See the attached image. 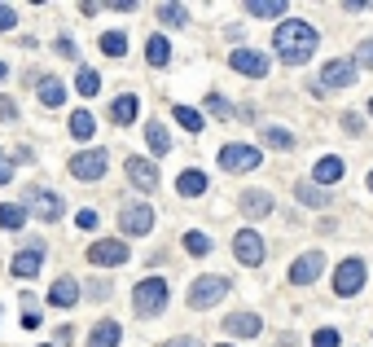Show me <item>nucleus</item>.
Listing matches in <instances>:
<instances>
[{"label":"nucleus","mask_w":373,"mask_h":347,"mask_svg":"<svg viewBox=\"0 0 373 347\" xmlns=\"http://www.w3.org/2000/svg\"><path fill=\"white\" fill-rule=\"evenodd\" d=\"M246 13H251V18H281V13H286V0H251Z\"/></svg>","instance_id":"obj_32"},{"label":"nucleus","mask_w":373,"mask_h":347,"mask_svg":"<svg viewBox=\"0 0 373 347\" xmlns=\"http://www.w3.org/2000/svg\"><path fill=\"white\" fill-rule=\"evenodd\" d=\"M163 347H198V339H189V334H176V339H167Z\"/></svg>","instance_id":"obj_43"},{"label":"nucleus","mask_w":373,"mask_h":347,"mask_svg":"<svg viewBox=\"0 0 373 347\" xmlns=\"http://www.w3.org/2000/svg\"><path fill=\"white\" fill-rule=\"evenodd\" d=\"M369 193H373V172H369Z\"/></svg>","instance_id":"obj_47"},{"label":"nucleus","mask_w":373,"mask_h":347,"mask_svg":"<svg viewBox=\"0 0 373 347\" xmlns=\"http://www.w3.org/2000/svg\"><path fill=\"white\" fill-rule=\"evenodd\" d=\"M40 347H53V343H40Z\"/></svg>","instance_id":"obj_50"},{"label":"nucleus","mask_w":373,"mask_h":347,"mask_svg":"<svg viewBox=\"0 0 373 347\" xmlns=\"http://www.w3.org/2000/svg\"><path fill=\"white\" fill-rule=\"evenodd\" d=\"M31 211L22 203H0V229H22Z\"/></svg>","instance_id":"obj_29"},{"label":"nucleus","mask_w":373,"mask_h":347,"mask_svg":"<svg viewBox=\"0 0 373 347\" xmlns=\"http://www.w3.org/2000/svg\"><path fill=\"white\" fill-rule=\"evenodd\" d=\"M229 66H233V71H241V75H251V79H264L272 71V62L264 53H255V48H233Z\"/></svg>","instance_id":"obj_13"},{"label":"nucleus","mask_w":373,"mask_h":347,"mask_svg":"<svg viewBox=\"0 0 373 347\" xmlns=\"http://www.w3.org/2000/svg\"><path fill=\"white\" fill-rule=\"evenodd\" d=\"M36 325H40V312L27 308V312H22V329H36Z\"/></svg>","instance_id":"obj_44"},{"label":"nucleus","mask_w":373,"mask_h":347,"mask_svg":"<svg viewBox=\"0 0 373 347\" xmlns=\"http://www.w3.org/2000/svg\"><path fill=\"white\" fill-rule=\"evenodd\" d=\"M237 211L246 220H264V216H272V193L268 189H246L237 198Z\"/></svg>","instance_id":"obj_15"},{"label":"nucleus","mask_w":373,"mask_h":347,"mask_svg":"<svg viewBox=\"0 0 373 347\" xmlns=\"http://www.w3.org/2000/svg\"><path fill=\"white\" fill-rule=\"evenodd\" d=\"M145 141H150V150L163 158V154H171V132L163 128V123H150L145 128Z\"/></svg>","instance_id":"obj_27"},{"label":"nucleus","mask_w":373,"mask_h":347,"mask_svg":"<svg viewBox=\"0 0 373 347\" xmlns=\"http://www.w3.org/2000/svg\"><path fill=\"white\" fill-rule=\"evenodd\" d=\"M18 27V9L13 5H0V31H13Z\"/></svg>","instance_id":"obj_40"},{"label":"nucleus","mask_w":373,"mask_h":347,"mask_svg":"<svg viewBox=\"0 0 373 347\" xmlns=\"http://www.w3.org/2000/svg\"><path fill=\"white\" fill-rule=\"evenodd\" d=\"M365 277H369V268H365V259H343L334 268V294L338 299H351V294H360V286H365Z\"/></svg>","instance_id":"obj_3"},{"label":"nucleus","mask_w":373,"mask_h":347,"mask_svg":"<svg viewBox=\"0 0 373 347\" xmlns=\"http://www.w3.org/2000/svg\"><path fill=\"white\" fill-rule=\"evenodd\" d=\"M351 84H356V62H351V57H334V62H325V71H321V93L351 88Z\"/></svg>","instance_id":"obj_11"},{"label":"nucleus","mask_w":373,"mask_h":347,"mask_svg":"<svg viewBox=\"0 0 373 347\" xmlns=\"http://www.w3.org/2000/svg\"><path fill=\"white\" fill-rule=\"evenodd\" d=\"M145 62H150V66H167V62H171L167 36H150V40H145Z\"/></svg>","instance_id":"obj_25"},{"label":"nucleus","mask_w":373,"mask_h":347,"mask_svg":"<svg viewBox=\"0 0 373 347\" xmlns=\"http://www.w3.org/2000/svg\"><path fill=\"white\" fill-rule=\"evenodd\" d=\"M343 128L351 132V137H360V132H365V128H360V114H343Z\"/></svg>","instance_id":"obj_41"},{"label":"nucleus","mask_w":373,"mask_h":347,"mask_svg":"<svg viewBox=\"0 0 373 347\" xmlns=\"http://www.w3.org/2000/svg\"><path fill=\"white\" fill-rule=\"evenodd\" d=\"M92 132H97L92 110H75V114H71V137H75V141H92Z\"/></svg>","instance_id":"obj_26"},{"label":"nucleus","mask_w":373,"mask_h":347,"mask_svg":"<svg viewBox=\"0 0 373 347\" xmlns=\"http://www.w3.org/2000/svg\"><path fill=\"white\" fill-rule=\"evenodd\" d=\"M347 176V163L338 158V154H325V158H316V168H312V185H338V180Z\"/></svg>","instance_id":"obj_17"},{"label":"nucleus","mask_w":373,"mask_h":347,"mask_svg":"<svg viewBox=\"0 0 373 347\" xmlns=\"http://www.w3.org/2000/svg\"><path fill=\"white\" fill-rule=\"evenodd\" d=\"M229 277H198V282L189 286V308L193 312H202V308H211V304H220L224 294H229Z\"/></svg>","instance_id":"obj_4"},{"label":"nucleus","mask_w":373,"mask_h":347,"mask_svg":"<svg viewBox=\"0 0 373 347\" xmlns=\"http://www.w3.org/2000/svg\"><path fill=\"white\" fill-rule=\"evenodd\" d=\"M53 48H57V53H62V57H75V40H71V36H62V40H57Z\"/></svg>","instance_id":"obj_42"},{"label":"nucleus","mask_w":373,"mask_h":347,"mask_svg":"<svg viewBox=\"0 0 373 347\" xmlns=\"http://www.w3.org/2000/svg\"><path fill=\"white\" fill-rule=\"evenodd\" d=\"M316 44H321L316 27H312V22H303V18H286V22H277V31H272V48H277V57L290 62V66L312 62Z\"/></svg>","instance_id":"obj_1"},{"label":"nucleus","mask_w":373,"mask_h":347,"mask_svg":"<svg viewBox=\"0 0 373 347\" xmlns=\"http://www.w3.org/2000/svg\"><path fill=\"white\" fill-rule=\"evenodd\" d=\"M259 163H264V154L255 150V145H241V141H229L220 150V168L224 172H255Z\"/></svg>","instance_id":"obj_5"},{"label":"nucleus","mask_w":373,"mask_h":347,"mask_svg":"<svg viewBox=\"0 0 373 347\" xmlns=\"http://www.w3.org/2000/svg\"><path fill=\"white\" fill-rule=\"evenodd\" d=\"M171 114H176V123H181V128H189V132H202V128H206L202 110H193V106H176Z\"/></svg>","instance_id":"obj_33"},{"label":"nucleus","mask_w":373,"mask_h":347,"mask_svg":"<svg viewBox=\"0 0 373 347\" xmlns=\"http://www.w3.org/2000/svg\"><path fill=\"white\" fill-rule=\"evenodd\" d=\"M106 168H110V154H106V150H79V154L71 158V176H75V180H101Z\"/></svg>","instance_id":"obj_9"},{"label":"nucleus","mask_w":373,"mask_h":347,"mask_svg":"<svg viewBox=\"0 0 373 347\" xmlns=\"http://www.w3.org/2000/svg\"><path fill=\"white\" fill-rule=\"evenodd\" d=\"M360 66H365V71H373V40H365L360 48H356V71H360Z\"/></svg>","instance_id":"obj_38"},{"label":"nucleus","mask_w":373,"mask_h":347,"mask_svg":"<svg viewBox=\"0 0 373 347\" xmlns=\"http://www.w3.org/2000/svg\"><path fill=\"white\" fill-rule=\"evenodd\" d=\"M167 299H171V290H167V282L163 277H145V282H136V290H132V308H136V317H158V312L167 308Z\"/></svg>","instance_id":"obj_2"},{"label":"nucleus","mask_w":373,"mask_h":347,"mask_svg":"<svg viewBox=\"0 0 373 347\" xmlns=\"http://www.w3.org/2000/svg\"><path fill=\"white\" fill-rule=\"evenodd\" d=\"M88 264L92 268H119V264H127V242L123 238H101L88 246Z\"/></svg>","instance_id":"obj_7"},{"label":"nucleus","mask_w":373,"mask_h":347,"mask_svg":"<svg viewBox=\"0 0 373 347\" xmlns=\"http://www.w3.org/2000/svg\"><path fill=\"white\" fill-rule=\"evenodd\" d=\"M9 176H13V163H9L5 154H0V185H5V180H9Z\"/></svg>","instance_id":"obj_45"},{"label":"nucleus","mask_w":373,"mask_h":347,"mask_svg":"<svg viewBox=\"0 0 373 347\" xmlns=\"http://www.w3.org/2000/svg\"><path fill=\"white\" fill-rule=\"evenodd\" d=\"M136 114H141V97L136 93H123V97H115V106H110V119H115L119 128L136 123Z\"/></svg>","instance_id":"obj_21"},{"label":"nucleus","mask_w":373,"mask_h":347,"mask_svg":"<svg viewBox=\"0 0 373 347\" xmlns=\"http://www.w3.org/2000/svg\"><path fill=\"white\" fill-rule=\"evenodd\" d=\"M176 189H181V198H202L206 193V176L198 168H189V172L176 176Z\"/></svg>","instance_id":"obj_23"},{"label":"nucleus","mask_w":373,"mask_h":347,"mask_svg":"<svg viewBox=\"0 0 373 347\" xmlns=\"http://www.w3.org/2000/svg\"><path fill=\"white\" fill-rule=\"evenodd\" d=\"M127 31H106L101 36V53H110V57H127Z\"/></svg>","instance_id":"obj_31"},{"label":"nucleus","mask_w":373,"mask_h":347,"mask_svg":"<svg viewBox=\"0 0 373 347\" xmlns=\"http://www.w3.org/2000/svg\"><path fill=\"white\" fill-rule=\"evenodd\" d=\"M206 110H211V114H220V119H233V106L224 102L220 93H206Z\"/></svg>","instance_id":"obj_37"},{"label":"nucleus","mask_w":373,"mask_h":347,"mask_svg":"<svg viewBox=\"0 0 373 347\" xmlns=\"http://www.w3.org/2000/svg\"><path fill=\"white\" fill-rule=\"evenodd\" d=\"M259 137L272 150H295V132H286V128H259Z\"/></svg>","instance_id":"obj_30"},{"label":"nucleus","mask_w":373,"mask_h":347,"mask_svg":"<svg viewBox=\"0 0 373 347\" xmlns=\"http://www.w3.org/2000/svg\"><path fill=\"white\" fill-rule=\"evenodd\" d=\"M48 304L53 308H75L79 304V282L75 277H57V282L48 286Z\"/></svg>","instance_id":"obj_20"},{"label":"nucleus","mask_w":373,"mask_h":347,"mask_svg":"<svg viewBox=\"0 0 373 347\" xmlns=\"http://www.w3.org/2000/svg\"><path fill=\"white\" fill-rule=\"evenodd\" d=\"M369 114H373V97H369Z\"/></svg>","instance_id":"obj_48"},{"label":"nucleus","mask_w":373,"mask_h":347,"mask_svg":"<svg viewBox=\"0 0 373 347\" xmlns=\"http://www.w3.org/2000/svg\"><path fill=\"white\" fill-rule=\"evenodd\" d=\"M75 88H79V97H88V102H92V97L101 93V75H97L92 66H79V75H75Z\"/></svg>","instance_id":"obj_28"},{"label":"nucleus","mask_w":373,"mask_h":347,"mask_svg":"<svg viewBox=\"0 0 373 347\" xmlns=\"http://www.w3.org/2000/svg\"><path fill=\"white\" fill-rule=\"evenodd\" d=\"M299 203L312 207V211H325L330 207V193L321 189V185H312V180H299Z\"/></svg>","instance_id":"obj_24"},{"label":"nucleus","mask_w":373,"mask_h":347,"mask_svg":"<svg viewBox=\"0 0 373 347\" xmlns=\"http://www.w3.org/2000/svg\"><path fill=\"white\" fill-rule=\"evenodd\" d=\"M119 339H123V329H119V321H97L84 347H119Z\"/></svg>","instance_id":"obj_22"},{"label":"nucleus","mask_w":373,"mask_h":347,"mask_svg":"<svg viewBox=\"0 0 373 347\" xmlns=\"http://www.w3.org/2000/svg\"><path fill=\"white\" fill-rule=\"evenodd\" d=\"M119 229H123L127 238H145L154 229V207L150 203H127L119 211Z\"/></svg>","instance_id":"obj_8"},{"label":"nucleus","mask_w":373,"mask_h":347,"mask_svg":"<svg viewBox=\"0 0 373 347\" xmlns=\"http://www.w3.org/2000/svg\"><path fill=\"white\" fill-rule=\"evenodd\" d=\"M123 168H127V180H132L141 193H154V189H158V168H154L145 154H127Z\"/></svg>","instance_id":"obj_12"},{"label":"nucleus","mask_w":373,"mask_h":347,"mask_svg":"<svg viewBox=\"0 0 373 347\" xmlns=\"http://www.w3.org/2000/svg\"><path fill=\"white\" fill-rule=\"evenodd\" d=\"M75 224L84 229V233H97V224H101V216H97V211H79V216H75Z\"/></svg>","instance_id":"obj_39"},{"label":"nucleus","mask_w":373,"mask_h":347,"mask_svg":"<svg viewBox=\"0 0 373 347\" xmlns=\"http://www.w3.org/2000/svg\"><path fill=\"white\" fill-rule=\"evenodd\" d=\"M158 22H167V27H189V9H185V5H158Z\"/></svg>","instance_id":"obj_34"},{"label":"nucleus","mask_w":373,"mask_h":347,"mask_svg":"<svg viewBox=\"0 0 373 347\" xmlns=\"http://www.w3.org/2000/svg\"><path fill=\"white\" fill-rule=\"evenodd\" d=\"M220 347H233V343H220Z\"/></svg>","instance_id":"obj_49"},{"label":"nucleus","mask_w":373,"mask_h":347,"mask_svg":"<svg viewBox=\"0 0 373 347\" xmlns=\"http://www.w3.org/2000/svg\"><path fill=\"white\" fill-rule=\"evenodd\" d=\"M36 88H40V106H48V110L66 106V84H62L57 75H40V79H36Z\"/></svg>","instance_id":"obj_19"},{"label":"nucleus","mask_w":373,"mask_h":347,"mask_svg":"<svg viewBox=\"0 0 373 347\" xmlns=\"http://www.w3.org/2000/svg\"><path fill=\"white\" fill-rule=\"evenodd\" d=\"M338 343H343V334H338L334 325H321L316 334H312V347H338Z\"/></svg>","instance_id":"obj_36"},{"label":"nucleus","mask_w":373,"mask_h":347,"mask_svg":"<svg viewBox=\"0 0 373 347\" xmlns=\"http://www.w3.org/2000/svg\"><path fill=\"white\" fill-rule=\"evenodd\" d=\"M5 75H9V66H5V62H0V79H5Z\"/></svg>","instance_id":"obj_46"},{"label":"nucleus","mask_w":373,"mask_h":347,"mask_svg":"<svg viewBox=\"0 0 373 347\" xmlns=\"http://www.w3.org/2000/svg\"><path fill=\"white\" fill-rule=\"evenodd\" d=\"M31 216H40L44 224H57L62 216H66V198H62V193H53V189H36V193H31Z\"/></svg>","instance_id":"obj_10"},{"label":"nucleus","mask_w":373,"mask_h":347,"mask_svg":"<svg viewBox=\"0 0 373 347\" xmlns=\"http://www.w3.org/2000/svg\"><path fill=\"white\" fill-rule=\"evenodd\" d=\"M233 255H237V264H246V268H259L264 255H268V246H264V238H259L255 229H237L233 233Z\"/></svg>","instance_id":"obj_6"},{"label":"nucleus","mask_w":373,"mask_h":347,"mask_svg":"<svg viewBox=\"0 0 373 347\" xmlns=\"http://www.w3.org/2000/svg\"><path fill=\"white\" fill-rule=\"evenodd\" d=\"M185 251H189V255H211V238L193 229V233H185Z\"/></svg>","instance_id":"obj_35"},{"label":"nucleus","mask_w":373,"mask_h":347,"mask_svg":"<svg viewBox=\"0 0 373 347\" xmlns=\"http://www.w3.org/2000/svg\"><path fill=\"white\" fill-rule=\"evenodd\" d=\"M40 264H44V246H40V242H31L27 251L13 255V268H9V273L18 277V282H31V277L40 273Z\"/></svg>","instance_id":"obj_16"},{"label":"nucleus","mask_w":373,"mask_h":347,"mask_svg":"<svg viewBox=\"0 0 373 347\" xmlns=\"http://www.w3.org/2000/svg\"><path fill=\"white\" fill-rule=\"evenodd\" d=\"M321 268H325V255L307 251V255H299L295 264H290V282H295V286H312L316 277H321Z\"/></svg>","instance_id":"obj_14"},{"label":"nucleus","mask_w":373,"mask_h":347,"mask_svg":"<svg viewBox=\"0 0 373 347\" xmlns=\"http://www.w3.org/2000/svg\"><path fill=\"white\" fill-rule=\"evenodd\" d=\"M259 329H264V321H259L255 312H233V317H224V334H233V339H259Z\"/></svg>","instance_id":"obj_18"}]
</instances>
